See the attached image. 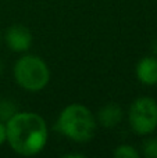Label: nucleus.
I'll use <instances>...</instances> for the list:
<instances>
[{
  "instance_id": "12",
  "label": "nucleus",
  "mask_w": 157,
  "mask_h": 158,
  "mask_svg": "<svg viewBox=\"0 0 157 158\" xmlns=\"http://www.w3.org/2000/svg\"><path fill=\"white\" fill-rule=\"evenodd\" d=\"M66 158H72V157H77V158H83L85 157V154H81V153H75V154H66L64 156Z\"/></svg>"
},
{
  "instance_id": "11",
  "label": "nucleus",
  "mask_w": 157,
  "mask_h": 158,
  "mask_svg": "<svg viewBox=\"0 0 157 158\" xmlns=\"http://www.w3.org/2000/svg\"><path fill=\"white\" fill-rule=\"evenodd\" d=\"M7 142V131H6V122L0 121V147Z\"/></svg>"
},
{
  "instance_id": "4",
  "label": "nucleus",
  "mask_w": 157,
  "mask_h": 158,
  "mask_svg": "<svg viewBox=\"0 0 157 158\" xmlns=\"http://www.w3.org/2000/svg\"><path fill=\"white\" fill-rule=\"evenodd\" d=\"M128 122L139 136L152 135L157 129V101L149 96L135 98L128 110Z\"/></svg>"
},
{
  "instance_id": "7",
  "label": "nucleus",
  "mask_w": 157,
  "mask_h": 158,
  "mask_svg": "<svg viewBox=\"0 0 157 158\" xmlns=\"http://www.w3.org/2000/svg\"><path fill=\"white\" fill-rule=\"evenodd\" d=\"M136 78L142 85L155 86L157 85V58L147 56L138 61L136 64Z\"/></svg>"
},
{
  "instance_id": "13",
  "label": "nucleus",
  "mask_w": 157,
  "mask_h": 158,
  "mask_svg": "<svg viewBox=\"0 0 157 158\" xmlns=\"http://www.w3.org/2000/svg\"><path fill=\"white\" fill-rule=\"evenodd\" d=\"M3 69H4V65H3V61L0 60V75L3 74Z\"/></svg>"
},
{
  "instance_id": "2",
  "label": "nucleus",
  "mask_w": 157,
  "mask_h": 158,
  "mask_svg": "<svg viewBox=\"0 0 157 158\" xmlns=\"http://www.w3.org/2000/svg\"><path fill=\"white\" fill-rule=\"evenodd\" d=\"M97 129L96 115L86 106L72 103L60 111L54 131L75 143H86L95 137Z\"/></svg>"
},
{
  "instance_id": "14",
  "label": "nucleus",
  "mask_w": 157,
  "mask_h": 158,
  "mask_svg": "<svg viewBox=\"0 0 157 158\" xmlns=\"http://www.w3.org/2000/svg\"><path fill=\"white\" fill-rule=\"evenodd\" d=\"M2 40H3V33H2V29H0V44H2Z\"/></svg>"
},
{
  "instance_id": "9",
  "label": "nucleus",
  "mask_w": 157,
  "mask_h": 158,
  "mask_svg": "<svg viewBox=\"0 0 157 158\" xmlns=\"http://www.w3.org/2000/svg\"><path fill=\"white\" fill-rule=\"evenodd\" d=\"M113 156L116 158H139L141 153L132 144H120L113 151Z\"/></svg>"
},
{
  "instance_id": "3",
  "label": "nucleus",
  "mask_w": 157,
  "mask_h": 158,
  "mask_svg": "<svg viewBox=\"0 0 157 158\" xmlns=\"http://www.w3.org/2000/svg\"><path fill=\"white\" fill-rule=\"evenodd\" d=\"M13 77L21 89L29 93L43 90L50 82V69L46 61L36 54H24L15 61Z\"/></svg>"
},
{
  "instance_id": "8",
  "label": "nucleus",
  "mask_w": 157,
  "mask_h": 158,
  "mask_svg": "<svg viewBox=\"0 0 157 158\" xmlns=\"http://www.w3.org/2000/svg\"><path fill=\"white\" fill-rule=\"evenodd\" d=\"M19 110L14 100H11V98H2L0 100V121L7 122Z\"/></svg>"
},
{
  "instance_id": "6",
  "label": "nucleus",
  "mask_w": 157,
  "mask_h": 158,
  "mask_svg": "<svg viewBox=\"0 0 157 158\" xmlns=\"http://www.w3.org/2000/svg\"><path fill=\"white\" fill-rule=\"evenodd\" d=\"M122 118H124V111L116 103H108L103 106L96 114L97 125L103 126L106 129H113L118 126L121 123Z\"/></svg>"
},
{
  "instance_id": "10",
  "label": "nucleus",
  "mask_w": 157,
  "mask_h": 158,
  "mask_svg": "<svg viewBox=\"0 0 157 158\" xmlns=\"http://www.w3.org/2000/svg\"><path fill=\"white\" fill-rule=\"evenodd\" d=\"M141 156L147 158H157V137H149L142 144Z\"/></svg>"
},
{
  "instance_id": "5",
  "label": "nucleus",
  "mask_w": 157,
  "mask_h": 158,
  "mask_svg": "<svg viewBox=\"0 0 157 158\" xmlns=\"http://www.w3.org/2000/svg\"><path fill=\"white\" fill-rule=\"evenodd\" d=\"M7 47L14 53H25L32 46V33L27 27L21 24H14L7 28L3 35Z\"/></svg>"
},
{
  "instance_id": "1",
  "label": "nucleus",
  "mask_w": 157,
  "mask_h": 158,
  "mask_svg": "<svg viewBox=\"0 0 157 158\" xmlns=\"http://www.w3.org/2000/svg\"><path fill=\"white\" fill-rule=\"evenodd\" d=\"M7 144L22 157L40 154L49 142V129L45 118L33 111H18L6 122Z\"/></svg>"
}]
</instances>
